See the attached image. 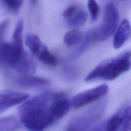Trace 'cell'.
<instances>
[{
	"mask_svg": "<svg viewBox=\"0 0 131 131\" xmlns=\"http://www.w3.org/2000/svg\"><path fill=\"white\" fill-rule=\"evenodd\" d=\"M71 107L63 92H47L36 95L18 107V116L28 131H43L64 117Z\"/></svg>",
	"mask_w": 131,
	"mask_h": 131,
	"instance_id": "obj_1",
	"label": "cell"
},
{
	"mask_svg": "<svg viewBox=\"0 0 131 131\" xmlns=\"http://www.w3.org/2000/svg\"><path fill=\"white\" fill-rule=\"evenodd\" d=\"M130 68L131 52L127 51L117 56L102 61L90 72L85 77V80H112Z\"/></svg>",
	"mask_w": 131,
	"mask_h": 131,
	"instance_id": "obj_2",
	"label": "cell"
},
{
	"mask_svg": "<svg viewBox=\"0 0 131 131\" xmlns=\"http://www.w3.org/2000/svg\"><path fill=\"white\" fill-rule=\"evenodd\" d=\"M119 20L118 11L112 3H108L105 6L102 24L89 30L86 35L92 42L107 40L114 33Z\"/></svg>",
	"mask_w": 131,
	"mask_h": 131,
	"instance_id": "obj_3",
	"label": "cell"
},
{
	"mask_svg": "<svg viewBox=\"0 0 131 131\" xmlns=\"http://www.w3.org/2000/svg\"><path fill=\"white\" fill-rule=\"evenodd\" d=\"M105 104L101 102L71 119L65 131H89L102 116Z\"/></svg>",
	"mask_w": 131,
	"mask_h": 131,
	"instance_id": "obj_4",
	"label": "cell"
},
{
	"mask_svg": "<svg viewBox=\"0 0 131 131\" xmlns=\"http://www.w3.org/2000/svg\"><path fill=\"white\" fill-rule=\"evenodd\" d=\"M108 90V85L106 84H102L81 92L72 98L71 101V107L74 108L82 107L104 96Z\"/></svg>",
	"mask_w": 131,
	"mask_h": 131,
	"instance_id": "obj_5",
	"label": "cell"
},
{
	"mask_svg": "<svg viewBox=\"0 0 131 131\" xmlns=\"http://www.w3.org/2000/svg\"><path fill=\"white\" fill-rule=\"evenodd\" d=\"M23 50L15 47L12 43H3L0 46V66L13 68L19 60Z\"/></svg>",
	"mask_w": 131,
	"mask_h": 131,
	"instance_id": "obj_6",
	"label": "cell"
},
{
	"mask_svg": "<svg viewBox=\"0 0 131 131\" xmlns=\"http://www.w3.org/2000/svg\"><path fill=\"white\" fill-rule=\"evenodd\" d=\"M29 97L27 93L16 92H0V114L11 107L22 103Z\"/></svg>",
	"mask_w": 131,
	"mask_h": 131,
	"instance_id": "obj_7",
	"label": "cell"
},
{
	"mask_svg": "<svg viewBox=\"0 0 131 131\" xmlns=\"http://www.w3.org/2000/svg\"><path fill=\"white\" fill-rule=\"evenodd\" d=\"M14 69L24 75H32L35 72L36 63L32 56L28 52L24 51Z\"/></svg>",
	"mask_w": 131,
	"mask_h": 131,
	"instance_id": "obj_8",
	"label": "cell"
},
{
	"mask_svg": "<svg viewBox=\"0 0 131 131\" xmlns=\"http://www.w3.org/2000/svg\"><path fill=\"white\" fill-rule=\"evenodd\" d=\"M131 36V26L127 19H124L118 26L113 39V47L120 48Z\"/></svg>",
	"mask_w": 131,
	"mask_h": 131,
	"instance_id": "obj_9",
	"label": "cell"
},
{
	"mask_svg": "<svg viewBox=\"0 0 131 131\" xmlns=\"http://www.w3.org/2000/svg\"><path fill=\"white\" fill-rule=\"evenodd\" d=\"M17 83L21 86L27 88H40L50 84L48 79L32 75H24L19 77L17 79Z\"/></svg>",
	"mask_w": 131,
	"mask_h": 131,
	"instance_id": "obj_10",
	"label": "cell"
},
{
	"mask_svg": "<svg viewBox=\"0 0 131 131\" xmlns=\"http://www.w3.org/2000/svg\"><path fill=\"white\" fill-rule=\"evenodd\" d=\"M21 126L17 116L9 115L0 117V131H18Z\"/></svg>",
	"mask_w": 131,
	"mask_h": 131,
	"instance_id": "obj_11",
	"label": "cell"
},
{
	"mask_svg": "<svg viewBox=\"0 0 131 131\" xmlns=\"http://www.w3.org/2000/svg\"><path fill=\"white\" fill-rule=\"evenodd\" d=\"M124 111L125 106L119 109L107 120L105 124V131H117L122 124Z\"/></svg>",
	"mask_w": 131,
	"mask_h": 131,
	"instance_id": "obj_12",
	"label": "cell"
},
{
	"mask_svg": "<svg viewBox=\"0 0 131 131\" xmlns=\"http://www.w3.org/2000/svg\"><path fill=\"white\" fill-rule=\"evenodd\" d=\"M25 43L32 55H38L42 45L37 35L32 34H27L25 37Z\"/></svg>",
	"mask_w": 131,
	"mask_h": 131,
	"instance_id": "obj_13",
	"label": "cell"
},
{
	"mask_svg": "<svg viewBox=\"0 0 131 131\" xmlns=\"http://www.w3.org/2000/svg\"><path fill=\"white\" fill-rule=\"evenodd\" d=\"M87 17V13L83 10L78 8L71 17L66 19V22L70 27H79L85 24Z\"/></svg>",
	"mask_w": 131,
	"mask_h": 131,
	"instance_id": "obj_14",
	"label": "cell"
},
{
	"mask_svg": "<svg viewBox=\"0 0 131 131\" xmlns=\"http://www.w3.org/2000/svg\"><path fill=\"white\" fill-rule=\"evenodd\" d=\"M24 28V21L19 18L15 26L12 35V43L19 50H23V31Z\"/></svg>",
	"mask_w": 131,
	"mask_h": 131,
	"instance_id": "obj_15",
	"label": "cell"
},
{
	"mask_svg": "<svg viewBox=\"0 0 131 131\" xmlns=\"http://www.w3.org/2000/svg\"><path fill=\"white\" fill-rule=\"evenodd\" d=\"M38 58L43 63L54 66L57 64L58 59L57 57L51 53L48 49V48L45 45H42L41 49L38 54Z\"/></svg>",
	"mask_w": 131,
	"mask_h": 131,
	"instance_id": "obj_16",
	"label": "cell"
},
{
	"mask_svg": "<svg viewBox=\"0 0 131 131\" xmlns=\"http://www.w3.org/2000/svg\"><path fill=\"white\" fill-rule=\"evenodd\" d=\"M82 38V33L77 30L72 29L68 31L63 37V41L68 46L78 43Z\"/></svg>",
	"mask_w": 131,
	"mask_h": 131,
	"instance_id": "obj_17",
	"label": "cell"
},
{
	"mask_svg": "<svg viewBox=\"0 0 131 131\" xmlns=\"http://www.w3.org/2000/svg\"><path fill=\"white\" fill-rule=\"evenodd\" d=\"M120 131H131V105L125 106L124 117Z\"/></svg>",
	"mask_w": 131,
	"mask_h": 131,
	"instance_id": "obj_18",
	"label": "cell"
},
{
	"mask_svg": "<svg viewBox=\"0 0 131 131\" xmlns=\"http://www.w3.org/2000/svg\"><path fill=\"white\" fill-rule=\"evenodd\" d=\"M88 7L91 14L92 21L97 20L99 14L100 8L96 0H88Z\"/></svg>",
	"mask_w": 131,
	"mask_h": 131,
	"instance_id": "obj_19",
	"label": "cell"
},
{
	"mask_svg": "<svg viewBox=\"0 0 131 131\" xmlns=\"http://www.w3.org/2000/svg\"><path fill=\"white\" fill-rule=\"evenodd\" d=\"M4 3L10 11L16 13L19 9L23 0H3Z\"/></svg>",
	"mask_w": 131,
	"mask_h": 131,
	"instance_id": "obj_20",
	"label": "cell"
},
{
	"mask_svg": "<svg viewBox=\"0 0 131 131\" xmlns=\"http://www.w3.org/2000/svg\"><path fill=\"white\" fill-rule=\"evenodd\" d=\"M78 8L76 6H71L65 9L62 12V15L67 19L71 17L76 12Z\"/></svg>",
	"mask_w": 131,
	"mask_h": 131,
	"instance_id": "obj_21",
	"label": "cell"
},
{
	"mask_svg": "<svg viewBox=\"0 0 131 131\" xmlns=\"http://www.w3.org/2000/svg\"><path fill=\"white\" fill-rule=\"evenodd\" d=\"M66 75L67 77L70 79H73L76 78L78 73L77 70L72 67H67L65 69Z\"/></svg>",
	"mask_w": 131,
	"mask_h": 131,
	"instance_id": "obj_22",
	"label": "cell"
},
{
	"mask_svg": "<svg viewBox=\"0 0 131 131\" xmlns=\"http://www.w3.org/2000/svg\"><path fill=\"white\" fill-rule=\"evenodd\" d=\"M9 24V20L6 19L0 23V46L2 44V40L3 37Z\"/></svg>",
	"mask_w": 131,
	"mask_h": 131,
	"instance_id": "obj_23",
	"label": "cell"
},
{
	"mask_svg": "<svg viewBox=\"0 0 131 131\" xmlns=\"http://www.w3.org/2000/svg\"><path fill=\"white\" fill-rule=\"evenodd\" d=\"M105 123L101 124L96 126H94L89 131H105Z\"/></svg>",
	"mask_w": 131,
	"mask_h": 131,
	"instance_id": "obj_24",
	"label": "cell"
},
{
	"mask_svg": "<svg viewBox=\"0 0 131 131\" xmlns=\"http://www.w3.org/2000/svg\"><path fill=\"white\" fill-rule=\"evenodd\" d=\"M31 3L34 5H36L37 4V0H30Z\"/></svg>",
	"mask_w": 131,
	"mask_h": 131,
	"instance_id": "obj_25",
	"label": "cell"
}]
</instances>
